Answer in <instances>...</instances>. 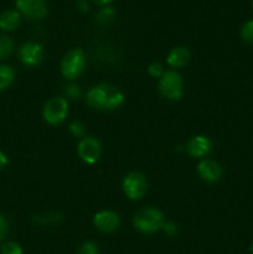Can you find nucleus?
I'll return each mask as SVG.
<instances>
[{"label": "nucleus", "instance_id": "f257e3e1", "mask_svg": "<svg viewBox=\"0 0 253 254\" xmlns=\"http://www.w3.org/2000/svg\"><path fill=\"white\" fill-rule=\"evenodd\" d=\"M123 101V93L111 84H98L87 93V103L96 109H114Z\"/></svg>", "mask_w": 253, "mask_h": 254}, {"label": "nucleus", "instance_id": "f03ea898", "mask_svg": "<svg viewBox=\"0 0 253 254\" xmlns=\"http://www.w3.org/2000/svg\"><path fill=\"white\" fill-rule=\"evenodd\" d=\"M133 225L143 233H154L164 225V215L153 207L141 208L134 215Z\"/></svg>", "mask_w": 253, "mask_h": 254}, {"label": "nucleus", "instance_id": "7ed1b4c3", "mask_svg": "<svg viewBox=\"0 0 253 254\" xmlns=\"http://www.w3.org/2000/svg\"><path fill=\"white\" fill-rule=\"evenodd\" d=\"M86 64L84 54L81 49H74L67 52L61 61V72L67 79H74L82 73Z\"/></svg>", "mask_w": 253, "mask_h": 254}, {"label": "nucleus", "instance_id": "20e7f679", "mask_svg": "<svg viewBox=\"0 0 253 254\" xmlns=\"http://www.w3.org/2000/svg\"><path fill=\"white\" fill-rule=\"evenodd\" d=\"M44 118L51 126H57L66 119L68 114V102L63 97H54L44 106Z\"/></svg>", "mask_w": 253, "mask_h": 254}, {"label": "nucleus", "instance_id": "39448f33", "mask_svg": "<svg viewBox=\"0 0 253 254\" xmlns=\"http://www.w3.org/2000/svg\"><path fill=\"white\" fill-rule=\"evenodd\" d=\"M159 89L164 97L178 101L183 96V78L175 71L165 72L159 82Z\"/></svg>", "mask_w": 253, "mask_h": 254}, {"label": "nucleus", "instance_id": "423d86ee", "mask_svg": "<svg viewBox=\"0 0 253 254\" xmlns=\"http://www.w3.org/2000/svg\"><path fill=\"white\" fill-rule=\"evenodd\" d=\"M148 190V183L143 174L134 173L128 174L123 180V191L130 200H139L143 197Z\"/></svg>", "mask_w": 253, "mask_h": 254}, {"label": "nucleus", "instance_id": "0eeeda50", "mask_svg": "<svg viewBox=\"0 0 253 254\" xmlns=\"http://www.w3.org/2000/svg\"><path fill=\"white\" fill-rule=\"evenodd\" d=\"M78 155L84 163L87 164H94L98 161L99 156L102 153V146L101 143L97 140L96 138H92V136H87L83 138L78 144Z\"/></svg>", "mask_w": 253, "mask_h": 254}, {"label": "nucleus", "instance_id": "6e6552de", "mask_svg": "<svg viewBox=\"0 0 253 254\" xmlns=\"http://www.w3.org/2000/svg\"><path fill=\"white\" fill-rule=\"evenodd\" d=\"M19 57L20 61L25 66H37L41 64L42 59H44V49L41 45L36 44V42H26L20 47Z\"/></svg>", "mask_w": 253, "mask_h": 254}, {"label": "nucleus", "instance_id": "1a4fd4ad", "mask_svg": "<svg viewBox=\"0 0 253 254\" xmlns=\"http://www.w3.org/2000/svg\"><path fill=\"white\" fill-rule=\"evenodd\" d=\"M16 7L29 19H42L47 14L45 0H15Z\"/></svg>", "mask_w": 253, "mask_h": 254}, {"label": "nucleus", "instance_id": "9d476101", "mask_svg": "<svg viewBox=\"0 0 253 254\" xmlns=\"http://www.w3.org/2000/svg\"><path fill=\"white\" fill-rule=\"evenodd\" d=\"M93 223L102 232H113L121 225V218L113 211H101L96 213Z\"/></svg>", "mask_w": 253, "mask_h": 254}, {"label": "nucleus", "instance_id": "9b49d317", "mask_svg": "<svg viewBox=\"0 0 253 254\" xmlns=\"http://www.w3.org/2000/svg\"><path fill=\"white\" fill-rule=\"evenodd\" d=\"M197 173L206 183H217L222 176V168L216 161L206 159L197 165Z\"/></svg>", "mask_w": 253, "mask_h": 254}, {"label": "nucleus", "instance_id": "f8f14e48", "mask_svg": "<svg viewBox=\"0 0 253 254\" xmlns=\"http://www.w3.org/2000/svg\"><path fill=\"white\" fill-rule=\"evenodd\" d=\"M186 150L192 158H202L212 150V141L203 135H196L189 140Z\"/></svg>", "mask_w": 253, "mask_h": 254}, {"label": "nucleus", "instance_id": "ddd939ff", "mask_svg": "<svg viewBox=\"0 0 253 254\" xmlns=\"http://www.w3.org/2000/svg\"><path fill=\"white\" fill-rule=\"evenodd\" d=\"M190 60V51L186 47H175L171 50L168 55V61L169 66L174 67V68H180V67L186 66V64Z\"/></svg>", "mask_w": 253, "mask_h": 254}, {"label": "nucleus", "instance_id": "4468645a", "mask_svg": "<svg viewBox=\"0 0 253 254\" xmlns=\"http://www.w3.org/2000/svg\"><path fill=\"white\" fill-rule=\"evenodd\" d=\"M20 24V14L16 10H6L0 15V29L12 31Z\"/></svg>", "mask_w": 253, "mask_h": 254}, {"label": "nucleus", "instance_id": "2eb2a0df", "mask_svg": "<svg viewBox=\"0 0 253 254\" xmlns=\"http://www.w3.org/2000/svg\"><path fill=\"white\" fill-rule=\"evenodd\" d=\"M14 69L7 64H0V92L9 88L14 81Z\"/></svg>", "mask_w": 253, "mask_h": 254}, {"label": "nucleus", "instance_id": "dca6fc26", "mask_svg": "<svg viewBox=\"0 0 253 254\" xmlns=\"http://www.w3.org/2000/svg\"><path fill=\"white\" fill-rule=\"evenodd\" d=\"M116 16V10L111 6H106L96 14V22L99 26H108Z\"/></svg>", "mask_w": 253, "mask_h": 254}, {"label": "nucleus", "instance_id": "f3484780", "mask_svg": "<svg viewBox=\"0 0 253 254\" xmlns=\"http://www.w3.org/2000/svg\"><path fill=\"white\" fill-rule=\"evenodd\" d=\"M12 50H14V41L6 35H1L0 36V60H4L10 56Z\"/></svg>", "mask_w": 253, "mask_h": 254}, {"label": "nucleus", "instance_id": "a211bd4d", "mask_svg": "<svg viewBox=\"0 0 253 254\" xmlns=\"http://www.w3.org/2000/svg\"><path fill=\"white\" fill-rule=\"evenodd\" d=\"M241 37L248 44L253 45V20L246 22L241 29Z\"/></svg>", "mask_w": 253, "mask_h": 254}, {"label": "nucleus", "instance_id": "6ab92c4d", "mask_svg": "<svg viewBox=\"0 0 253 254\" xmlns=\"http://www.w3.org/2000/svg\"><path fill=\"white\" fill-rule=\"evenodd\" d=\"M1 254H22V248L15 242H6L0 248Z\"/></svg>", "mask_w": 253, "mask_h": 254}, {"label": "nucleus", "instance_id": "aec40b11", "mask_svg": "<svg viewBox=\"0 0 253 254\" xmlns=\"http://www.w3.org/2000/svg\"><path fill=\"white\" fill-rule=\"evenodd\" d=\"M69 133L73 136H76V138L84 136V134H86V126L83 123H81V122H73L69 126Z\"/></svg>", "mask_w": 253, "mask_h": 254}, {"label": "nucleus", "instance_id": "412c9836", "mask_svg": "<svg viewBox=\"0 0 253 254\" xmlns=\"http://www.w3.org/2000/svg\"><path fill=\"white\" fill-rule=\"evenodd\" d=\"M64 96L71 99H78L81 96V88L77 84H68L64 87Z\"/></svg>", "mask_w": 253, "mask_h": 254}, {"label": "nucleus", "instance_id": "4be33fe9", "mask_svg": "<svg viewBox=\"0 0 253 254\" xmlns=\"http://www.w3.org/2000/svg\"><path fill=\"white\" fill-rule=\"evenodd\" d=\"M148 72L151 77H155V78H159V77L161 78L163 74L165 73V72H164L163 64H159V62H154V64H151L150 66L148 67Z\"/></svg>", "mask_w": 253, "mask_h": 254}, {"label": "nucleus", "instance_id": "5701e85b", "mask_svg": "<svg viewBox=\"0 0 253 254\" xmlns=\"http://www.w3.org/2000/svg\"><path fill=\"white\" fill-rule=\"evenodd\" d=\"M77 254H99L98 247H97L96 243L86 242L82 245V247L79 248Z\"/></svg>", "mask_w": 253, "mask_h": 254}, {"label": "nucleus", "instance_id": "b1692460", "mask_svg": "<svg viewBox=\"0 0 253 254\" xmlns=\"http://www.w3.org/2000/svg\"><path fill=\"white\" fill-rule=\"evenodd\" d=\"M161 230H163L168 236H175L176 233H178V226L174 222H164Z\"/></svg>", "mask_w": 253, "mask_h": 254}, {"label": "nucleus", "instance_id": "393cba45", "mask_svg": "<svg viewBox=\"0 0 253 254\" xmlns=\"http://www.w3.org/2000/svg\"><path fill=\"white\" fill-rule=\"evenodd\" d=\"M7 221L6 218L2 215H0V241H2L5 238L7 233Z\"/></svg>", "mask_w": 253, "mask_h": 254}, {"label": "nucleus", "instance_id": "a878e982", "mask_svg": "<svg viewBox=\"0 0 253 254\" xmlns=\"http://www.w3.org/2000/svg\"><path fill=\"white\" fill-rule=\"evenodd\" d=\"M77 7L81 12H87L89 10V5L86 0H79L78 4H77Z\"/></svg>", "mask_w": 253, "mask_h": 254}, {"label": "nucleus", "instance_id": "bb28decb", "mask_svg": "<svg viewBox=\"0 0 253 254\" xmlns=\"http://www.w3.org/2000/svg\"><path fill=\"white\" fill-rule=\"evenodd\" d=\"M6 164H7V156L5 155L1 150H0V170H1V169L4 168Z\"/></svg>", "mask_w": 253, "mask_h": 254}, {"label": "nucleus", "instance_id": "cd10ccee", "mask_svg": "<svg viewBox=\"0 0 253 254\" xmlns=\"http://www.w3.org/2000/svg\"><path fill=\"white\" fill-rule=\"evenodd\" d=\"M91 1H93L94 4H97V5H108V4H111L113 0H91Z\"/></svg>", "mask_w": 253, "mask_h": 254}, {"label": "nucleus", "instance_id": "c85d7f7f", "mask_svg": "<svg viewBox=\"0 0 253 254\" xmlns=\"http://www.w3.org/2000/svg\"><path fill=\"white\" fill-rule=\"evenodd\" d=\"M251 250H252V253H253V245H252V247H251Z\"/></svg>", "mask_w": 253, "mask_h": 254}, {"label": "nucleus", "instance_id": "c756f323", "mask_svg": "<svg viewBox=\"0 0 253 254\" xmlns=\"http://www.w3.org/2000/svg\"><path fill=\"white\" fill-rule=\"evenodd\" d=\"M252 6H253V0H252Z\"/></svg>", "mask_w": 253, "mask_h": 254}]
</instances>
